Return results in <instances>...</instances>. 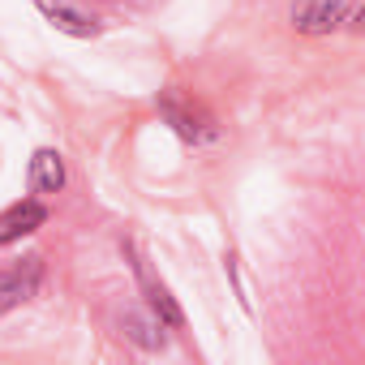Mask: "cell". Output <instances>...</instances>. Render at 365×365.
<instances>
[{"label":"cell","mask_w":365,"mask_h":365,"mask_svg":"<svg viewBox=\"0 0 365 365\" xmlns=\"http://www.w3.org/2000/svg\"><path fill=\"white\" fill-rule=\"evenodd\" d=\"M356 9L344 5V0H301V5L292 9V26L305 31V35H327L335 31L344 18H352Z\"/></svg>","instance_id":"cell-1"},{"label":"cell","mask_w":365,"mask_h":365,"mask_svg":"<svg viewBox=\"0 0 365 365\" xmlns=\"http://www.w3.org/2000/svg\"><path fill=\"white\" fill-rule=\"evenodd\" d=\"M39 271H43L39 258H26V267H14V271H0V314L35 297V288H39Z\"/></svg>","instance_id":"cell-2"},{"label":"cell","mask_w":365,"mask_h":365,"mask_svg":"<svg viewBox=\"0 0 365 365\" xmlns=\"http://www.w3.org/2000/svg\"><path fill=\"white\" fill-rule=\"evenodd\" d=\"M43 224H48V211L39 202H18V207H9L5 215H0V245L22 241V237H31Z\"/></svg>","instance_id":"cell-3"},{"label":"cell","mask_w":365,"mask_h":365,"mask_svg":"<svg viewBox=\"0 0 365 365\" xmlns=\"http://www.w3.org/2000/svg\"><path fill=\"white\" fill-rule=\"evenodd\" d=\"M31 185L39 194H56L65 185V163H61L56 150H35V159H31Z\"/></svg>","instance_id":"cell-4"},{"label":"cell","mask_w":365,"mask_h":365,"mask_svg":"<svg viewBox=\"0 0 365 365\" xmlns=\"http://www.w3.org/2000/svg\"><path fill=\"white\" fill-rule=\"evenodd\" d=\"M142 284H146V301H150V309L168 322V327H180V309L172 305V297H168V288L163 284H150L146 275H142Z\"/></svg>","instance_id":"cell-5"},{"label":"cell","mask_w":365,"mask_h":365,"mask_svg":"<svg viewBox=\"0 0 365 365\" xmlns=\"http://www.w3.org/2000/svg\"><path fill=\"white\" fill-rule=\"evenodd\" d=\"M43 14H48L61 31H69V35H95V22H91V18H78V14H69V9H56V5H43Z\"/></svg>","instance_id":"cell-6"}]
</instances>
